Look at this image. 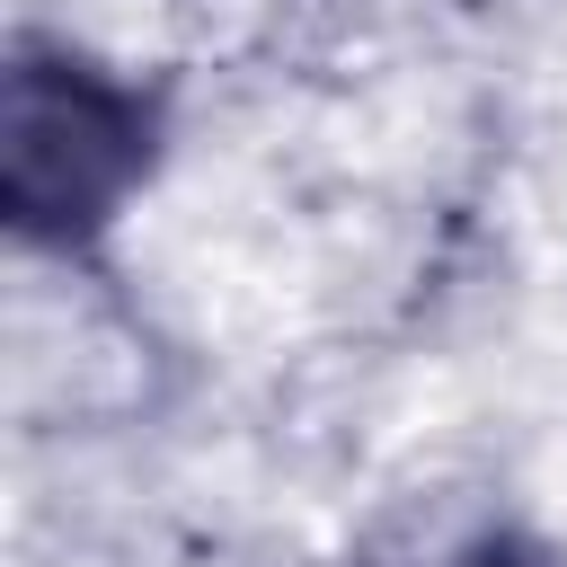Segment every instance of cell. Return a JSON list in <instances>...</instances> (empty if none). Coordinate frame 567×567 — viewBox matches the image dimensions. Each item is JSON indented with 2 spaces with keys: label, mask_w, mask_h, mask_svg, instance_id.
Segmentation results:
<instances>
[{
  "label": "cell",
  "mask_w": 567,
  "mask_h": 567,
  "mask_svg": "<svg viewBox=\"0 0 567 567\" xmlns=\"http://www.w3.org/2000/svg\"><path fill=\"white\" fill-rule=\"evenodd\" d=\"M159 115L71 44H18L0 71V213L35 248L97 239L151 177Z\"/></svg>",
  "instance_id": "obj_1"
},
{
  "label": "cell",
  "mask_w": 567,
  "mask_h": 567,
  "mask_svg": "<svg viewBox=\"0 0 567 567\" xmlns=\"http://www.w3.org/2000/svg\"><path fill=\"white\" fill-rule=\"evenodd\" d=\"M452 567H558L540 540H523V532H487V540H470Z\"/></svg>",
  "instance_id": "obj_2"
}]
</instances>
